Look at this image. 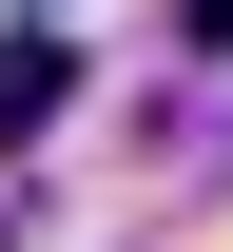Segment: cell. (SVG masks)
<instances>
[{"label":"cell","instance_id":"obj_1","mask_svg":"<svg viewBox=\"0 0 233 252\" xmlns=\"http://www.w3.org/2000/svg\"><path fill=\"white\" fill-rule=\"evenodd\" d=\"M59 97H78V39L20 20V39H0V136H59Z\"/></svg>","mask_w":233,"mask_h":252},{"label":"cell","instance_id":"obj_2","mask_svg":"<svg viewBox=\"0 0 233 252\" xmlns=\"http://www.w3.org/2000/svg\"><path fill=\"white\" fill-rule=\"evenodd\" d=\"M175 39H195V59H233V0H175Z\"/></svg>","mask_w":233,"mask_h":252}]
</instances>
